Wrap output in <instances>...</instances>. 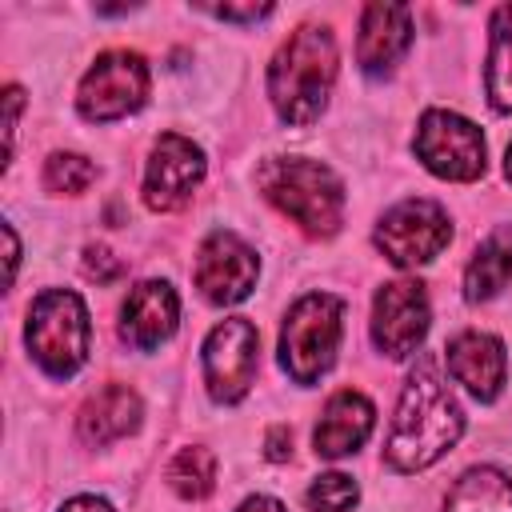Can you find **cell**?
<instances>
[{
  "instance_id": "8",
  "label": "cell",
  "mask_w": 512,
  "mask_h": 512,
  "mask_svg": "<svg viewBox=\"0 0 512 512\" xmlns=\"http://www.w3.org/2000/svg\"><path fill=\"white\" fill-rule=\"evenodd\" d=\"M372 244L384 252L388 264L396 268H420L432 264L448 244H452V216L444 204L428 200V196H408L400 204H392L376 228H372Z\"/></svg>"
},
{
  "instance_id": "5",
  "label": "cell",
  "mask_w": 512,
  "mask_h": 512,
  "mask_svg": "<svg viewBox=\"0 0 512 512\" xmlns=\"http://www.w3.org/2000/svg\"><path fill=\"white\" fill-rule=\"evenodd\" d=\"M340 336H344V300L332 292L300 296L280 324V368L288 372V380L300 388L320 384L336 364Z\"/></svg>"
},
{
  "instance_id": "13",
  "label": "cell",
  "mask_w": 512,
  "mask_h": 512,
  "mask_svg": "<svg viewBox=\"0 0 512 512\" xmlns=\"http://www.w3.org/2000/svg\"><path fill=\"white\" fill-rule=\"evenodd\" d=\"M444 364H448V376L480 404H492L500 400L504 384H508V352H504V340L492 336V332H480V328H468V332H456L444 348Z\"/></svg>"
},
{
  "instance_id": "30",
  "label": "cell",
  "mask_w": 512,
  "mask_h": 512,
  "mask_svg": "<svg viewBox=\"0 0 512 512\" xmlns=\"http://www.w3.org/2000/svg\"><path fill=\"white\" fill-rule=\"evenodd\" d=\"M4 244H8V284L16 280V264H20V240H16V228L4 220Z\"/></svg>"
},
{
  "instance_id": "28",
  "label": "cell",
  "mask_w": 512,
  "mask_h": 512,
  "mask_svg": "<svg viewBox=\"0 0 512 512\" xmlns=\"http://www.w3.org/2000/svg\"><path fill=\"white\" fill-rule=\"evenodd\" d=\"M56 512H116V508H112L104 496H88V492H84V496H72V500H64Z\"/></svg>"
},
{
  "instance_id": "31",
  "label": "cell",
  "mask_w": 512,
  "mask_h": 512,
  "mask_svg": "<svg viewBox=\"0 0 512 512\" xmlns=\"http://www.w3.org/2000/svg\"><path fill=\"white\" fill-rule=\"evenodd\" d=\"M504 176H508V184H512V144H508V152H504Z\"/></svg>"
},
{
  "instance_id": "25",
  "label": "cell",
  "mask_w": 512,
  "mask_h": 512,
  "mask_svg": "<svg viewBox=\"0 0 512 512\" xmlns=\"http://www.w3.org/2000/svg\"><path fill=\"white\" fill-rule=\"evenodd\" d=\"M196 8L216 16V20H232V24H256V20H268L276 12L272 4H196Z\"/></svg>"
},
{
  "instance_id": "19",
  "label": "cell",
  "mask_w": 512,
  "mask_h": 512,
  "mask_svg": "<svg viewBox=\"0 0 512 512\" xmlns=\"http://www.w3.org/2000/svg\"><path fill=\"white\" fill-rule=\"evenodd\" d=\"M444 512H512V476L492 464L460 472L444 496Z\"/></svg>"
},
{
  "instance_id": "23",
  "label": "cell",
  "mask_w": 512,
  "mask_h": 512,
  "mask_svg": "<svg viewBox=\"0 0 512 512\" xmlns=\"http://www.w3.org/2000/svg\"><path fill=\"white\" fill-rule=\"evenodd\" d=\"M356 500H360V484L348 472H320L304 492L308 512H352Z\"/></svg>"
},
{
  "instance_id": "10",
  "label": "cell",
  "mask_w": 512,
  "mask_h": 512,
  "mask_svg": "<svg viewBox=\"0 0 512 512\" xmlns=\"http://www.w3.org/2000/svg\"><path fill=\"white\" fill-rule=\"evenodd\" d=\"M432 324V304L428 292L416 276H400L376 288L372 296V344L388 360H408Z\"/></svg>"
},
{
  "instance_id": "21",
  "label": "cell",
  "mask_w": 512,
  "mask_h": 512,
  "mask_svg": "<svg viewBox=\"0 0 512 512\" xmlns=\"http://www.w3.org/2000/svg\"><path fill=\"white\" fill-rule=\"evenodd\" d=\"M164 476H168V488L180 500H204L216 488V456L204 444H188V448H180L172 456Z\"/></svg>"
},
{
  "instance_id": "17",
  "label": "cell",
  "mask_w": 512,
  "mask_h": 512,
  "mask_svg": "<svg viewBox=\"0 0 512 512\" xmlns=\"http://www.w3.org/2000/svg\"><path fill=\"white\" fill-rule=\"evenodd\" d=\"M140 416H144V404L128 384H104L96 396H88L80 404L76 432H80L84 444L104 448V444H116V440L132 436L140 428Z\"/></svg>"
},
{
  "instance_id": "4",
  "label": "cell",
  "mask_w": 512,
  "mask_h": 512,
  "mask_svg": "<svg viewBox=\"0 0 512 512\" xmlns=\"http://www.w3.org/2000/svg\"><path fill=\"white\" fill-rule=\"evenodd\" d=\"M24 344L36 368L52 380H68L84 368L92 348V320L72 288H44L28 304Z\"/></svg>"
},
{
  "instance_id": "26",
  "label": "cell",
  "mask_w": 512,
  "mask_h": 512,
  "mask_svg": "<svg viewBox=\"0 0 512 512\" xmlns=\"http://www.w3.org/2000/svg\"><path fill=\"white\" fill-rule=\"evenodd\" d=\"M0 104H4V168H8L12 148H16V124H20V112H24V92H20V84H8L4 96H0Z\"/></svg>"
},
{
  "instance_id": "2",
  "label": "cell",
  "mask_w": 512,
  "mask_h": 512,
  "mask_svg": "<svg viewBox=\"0 0 512 512\" xmlns=\"http://www.w3.org/2000/svg\"><path fill=\"white\" fill-rule=\"evenodd\" d=\"M340 72L336 36L328 24H300L268 60V100L288 128H308L324 116Z\"/></svg>"
},
{
  "instance_id": "15",
  "label": "cell",
  "mask_w": 512,
  "mask_h": 512,
  "mask_svg": "<svg viewBox=\"0 0 512 512\" xmlns=\"http://www.w3.org/2000/svg\"><path fill=\"white\" fill-rule=\"evenodd\" d=\"M412 8L408 4H364L356 32V64L364 76H388L412 48Z\"/></svg>"
},
{
  "instance_id": "22",
  "label": "cell",
  "mask_w": 512,
  "mask_h": 512,
  "mask_svg": "<svg viewBox=\"0 0 512 512\" xmlns=\"http://www.w3.org/2000/svg\"><path fill=\"white\" fill-rule=\"evenodd\" d=\"M96 180V164L80 152H52L44 160V188L56 196H80Z\"/></svg>"
},
{
  "instance_id": "29",
  "label": "cell",
  "mask_w": 512,
  "mask_h": 512,
  "mask_svg": "<svg viewBox=\"0 0 512 512\" xmlns=\"http://www.w3.org/2000/svg\"><path fill=\"white\" fill-rule=\"evenodd\" d=\"M236 512H288V508L276 496H248V500L236 504Z\"/></svg>"
},
{
  "instance_id": "9",
  "label": "cell",
  "mask_w": 512,
  "mask_h": 512,
  "mask_svg": "<svg viewBox=\"0 0 512 512\" xmlns=\"http://www.w3.org/2000/svg\"><path fill=\"white\" fill-rule=\"evenodd\" d=\"M256 364H260V332L252 320L228 316L204 336L200 368H204V388L216 404H240L256 384Z\"/></svg>"
},
{
  "instance_id": "11",
  "label": "cell",
  "mask_w": 512,
  "mask_h": 512,
  "mask_svg": "<svg viewBox=\"0 0 512 512\" xmlns=\"http://www.w3.org/2000/svg\"><path fill=\"white\" fill-rule=\"evenodd\" d=\"M192 280L200 288V296L216 308H232L240 300L252 296L256 280H260V256L248 240H240L228 228H216L204 236V244L196 248V268Z\"/></svg>"
},
{
  "instance_id": "18",
  "label": "cell",
  "mask_w": 512,
  "mask_h": 512,
  "mask_svg": "<svg viewBox=\"0 0 512 512\" xmlns=\"http://www.w3.org/2000/svg\"><path fill=\"white\" fill-rule=\"evenodd\" d=\"M508 284H512V224H500L476 244L472 260L464 268V300L488 304Z\"/></svg>"
},
{
  "instance_id": "27",
  "label": "cell",
  "mask_w": 512,
  "mask_h": 512,
  "mask_svg": "<svg viewBox=\"0 0 512 512\" xmlns=\"http://www.w3.org/2000/svg\"><path fill=\"white\" fill-rule=\"evenodd\" d=\"M264 456H268L272 464H280V460H288V456H292V432H288L284 424L268 428V440H264Z\"/></svg>"
},
{
  "instance_id": "3",
  "label": "cell",
  "mask_w": 512,
  "mask_h": 512,
  "mask_svg": "<svg viewBox=\"0 0 512 512\" xmlns=\"http://www.w3.org/2000/svg\"><path fill=\"white\" fill-rule=\"evenodd\" d=\"M256 188L280 216H288L300 232H308L316 240L336 236L344 224V204H348L344 180L320 160L268 156L256 168Z\"/></svg>"
},
{
  "instance_id": "14",
  "label": "cell",
  "mask_w": 512,
  "mask_h": 512,
  "mask_svg": "<svg viewBox=\"0 0 512 512\" xmlns=\"http://www.w3.org/2000/svg\"><path fill=\"white\" fill-rule=\"evenodd\" d=\"M180 324V296L168 280H140L120 304V340L136 352H156Z\"/></svg>"
},
{
  "instance_id": "1",
  "label": "cell",
  "mask_w": 512,
  "mask_h": 512,
  "mask_svg": "<svg viewBox=\"0 0 512 512\" xmlns=\"http://www.w3.org/2000/svg\"><path fill=\"white\" fill-rule=\"evenodd\" d=\"M460 436H464V408L448 392L436 360L420 356L400 388L384 440V464L400 476L424 472L440 456H448Z\"/></svg>"
},
{
  "instance_id": "12",
  "label": "cell",
  "mask_w": 512,
  "mask_h": 512,
  "mask_svg": "<svg viewBox=\"0 0 512 512\" xmlns=\"http://www.w3.org/2000/svg\"><path fill=\"white\" fill-rule=\"evenodd\" d=\"M204 172H208V160L192 136H180V132L156 136L148 164H144V184H140L144 204L152 212L184 208L196 196V188L204 184Z\"/></svg>"
},
{
  "instance_id": "16",
  "label": "cell",
  "mask_w": 512,
  "mask_h": 512,
  "mask_svg": "<svg viewBox=\"0 0 512 512\" xmlns=\"http://www.w3.org/2000/svg\"><path fill=\"white\" fill-rule=\"evenodd\" d=\"M376 428V408L364 392L356 388H340L328 396L324 412H320V424L312 432V448L320 460H340V456H352Z\"/></svg>"
},
{
  "instance_id": "7",
  "label": "cell",
  "mask_w": 512,
  "mask_h": 512,
  "mask_svg": "<svg viewBox=\"0 0 512 512\" xmlns=\"http://www.w3.org/2000/svg\"><path fill=\"white\" fill-rule=\"evenodd\" d=\"M412 152L416 160L440 176V180H452V184H472L484 176L488 168V144H484V132L452 112V108H428L420 120H416V136H412Z\"/></svg>"
},
{
  "instance_id": "24",
  "label": "cell",
  "mask_w": 512,
  "mask_h": 512,
  "mask_svg": "<svg viewBox=\"0 0 512 512\" xmlns=\"http://www.w3.org/2000/svg\"><path fill=\"white\" fill-rule=\"evenodd\" d=\"M84 276L96 284H112L124 276V260L116 252H108L104 244H88L84 248Z\"/></svg>"
},
{
  "instance_id": "20",
  "label": "cell",
  "mask_w": 512,
  "mask_h": 512,
  "mask_svg": "<svg viewBox=\"0 0 512 512\" xmlns=\"http://www.w3.org/2000/svg\"><path fill=\"white\" fill-rule=\"evenodd\" d=\"M484 92L492 112L512 116V4H500L488 20V60H484Z\"/></svg>"
},
{
  "instance_id": "6",
  "label": "cell",
  "mask_w": 512,
  "mask_h": 512,
  "mask_svg": "<svg viewBox=\"0 0 512 512\" xmlns=\"http://www.w3.org/2000/svg\"><path fill=\"white\" fill-rule=\"evenodd\" d=\"M152 72L148 60L132 48H108L92 60L76 88V112L92 124H112L148 104Z\"/></svg>"
}]
</instances>
